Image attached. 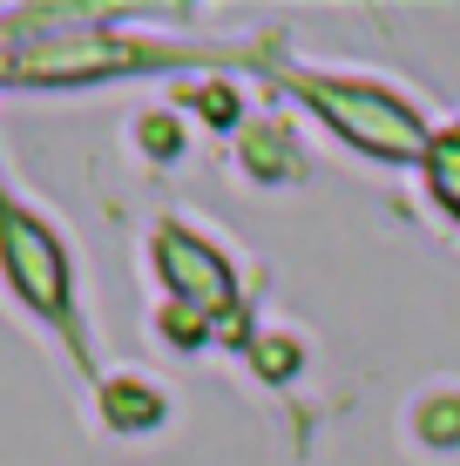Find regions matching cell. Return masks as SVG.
Instances as JSON below:
<instances>
[{
	"mask_svg": "<svg viewBox=\"0 0 460 466\" xmlns=\"http://www.w3.org/2000/svg\"><path fill=\"white\" fill-rule=\"evenodd\" d=\"M284 88L319 116L345 149L373 156V163H420L434 122L420 102H406L400 88H386L379 75H332V68H291Z\"/></svg>",
	"mask_w": 460,
	"mask_h": 466,
	"instance_id": "cell-1",
	"label": "cell"
},
{
	"mask_svg": "<svg viewBox=\"0 0 460 466\" xmlns=\"http://www.w3.org/2000/svg\"><path fill=\"white\" fill-rule=\"evenodd\" d=\"M406 440L426 446L434 460L460 453V385H426L406 399Z\"/></svg>",
	"mask_w": 460,
	"mask_h": 466,
	"instance_id": "cell-2",
	"label": "cell"
},
{
	"mask_svg": "<svg viewBox=\"0 0 460 466\" xmlns=\"http://www.w3.org/2000/svg\"><path fill=\"white\" fill-rule=\"evenodd\" d=\"M420 183H426V203L460 230V122L434 128V142L420 156Z\"/></svg>",
	"mask_w": 460,
	"mask_h": 466,
	"instance_id": "cell-3",
	"label": "cell"
},
{
	"mask_svg": "<svg viewBox=\"0 0 460 466\" xmlns=\"http://www.w3.org/2000/svg\"><path fill=\"white\" fill-rule=\"evenodd\" d=\"M250 176H264V183H298L305 176V149H298V136H284V128H271V142L250 136Z\"/></svg>",
	"mask_w": 460,
	"mask_h": 466,
	"instance_id": "cell-4",
	"label": "cell"
}]
</instances>
